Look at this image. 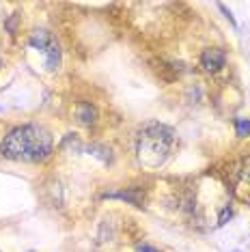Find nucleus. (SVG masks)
Here are the masks:
<instances>
[{"instance_id":"423d86ee","label":"nucleus","mask_w":250,"mask_h":252,"mask_svg":"<svg viewBox=\"0 0 250 252\" xmlns=\"http://www.w3.org/2000/svg\"><path fill=\"white\" fill-rule=\"evenodd\" d=\"M56 41V39L52 37V32H48V31H35L31 35V39H28V45H31V48H35L37 52H41V54H45V50L50 48V45H52Z\"/></svg>"},{"instance_id":"f257e3e1","label":"nucleus","mask_w":250,"mask_h":252,"mask_svg":"<svg viewBox=\"0 0 250 252\" xmlns=\"http://www.w3.org/2000/svg\"><path fill=\"white\" fill-rule=\"evenodd\" d=\"M52 156V136L41 125L13 127L0 142V158L13 162H45Z\"/></svg>"},{"instance_id":"f8f14e48","label":"nucleus","mask_w":250,"mask_h":252,"mask_svg":"<svg viewBox=\"0 0 250 252\" xmlns=\"http://www.w3.org/2000/svg\"><path fill=\"white\" fill-rule=\"evenodd\" d=\"M218 9H220V11H222V13H224V18H226V20H229V22H231V24H233V26H237V22H235V18H233V13H231V11H229V9H226V7H224V4H218Z\"/></svg>"},{"instance_id":"9b49d317","label":"nucleus","mask_w":250,"mask_h":252,"mask_svg":"<svg viewBox=\"0 0 250 252\" xmlns=\"http://www.w3.org/2000/svg\"><path fill=\"white\" fill-rule=\"evenodd\" d=\"M231 216H233V207L231 205H224L222 211H220V216H218V224L220 226L226 224V220H231Z\"/></svg>"},{"instance_id":"7ed1b4c3","label":"nucleus","mask_w":250,"mask_h":252,"mask_svg":"<svg viewBox=\"0 0 250 252\" xmlns=\"http://www.w3.org/2000/svg\"><path fill=\"white\" fill-rule=\"evenodd\" d=\"M226 65V52L222 48H205L201 52V67L207 73H218Z\"/></svg>"},{"instance_id":"9d476101","label":"nucleus","mask_w":250,"mask_h":252,"mask_svg":"<svg viewBox=\"0 0 250 252\" xmlns=\"http://www.w3.org/2000/svg\"><path fill=\"white\" fill-rule=\"evenodd\" d=\"M240 177L244 181H248L250 183V156H242L240 158Z\"/></svg>"},{"instance_id":"39448f33","label":"nucleus","mask_w":250,"mask_h":252,"mask_svg":"<svg viewBox=\"0 0 250 252\" xmlns=\"http://www.w3.org/2000/svg\"><path fill=\"white\" fill-rule=\"evenodd\" d=\"M73 112H76V121L84 125V127H91L97 121V110H95V106L91 101H78Z\"/></svg>"},{"instance_id":"ddd939ff","label":"nucleus","mask_w":250,"mask_h":252,"mask_svg":"<svg viewBox=\"0 0 250 252\" xmlns=\"http://www.w3.org/2000/svg\"><path fill=\"white\" fill-rule=\"evenodd\" d=\"M136 252H160V250L153 248V246H149V244H138L136 246Z\"/></svg>"},{"instance_id":"f03ea898","label":"nucleus","mask_w":250,"mask_h":252,"mask_svg":"<svg viewBox=\"0 0 250 252\" xmlns=\"http://www.w3.org/2000/svg\"><path fill=\"white\" fill-rule=\"evenodd\" d=\"M175 142V131L166 127V125L151 123L140 131L138 136V158L140 162L149 168L164 164V159L168 158L170 147Z\"/></svg>"},{"instance_id":"20e7f679","label":"nucleus","mask_w":250,"mask_h":252,"mask_svg":"<svg viewBox=\"0 0 250 252\" xmlns=\"http://www.w3.org/2000/svg\"><path fill=\"white\" fill-rule=\"evenodd\" d=\"M101 198H119L134 207H145V190L143 188H125V190H110L104 192Z\"/></svg>"},{"instance_id":"6e6552de","label":"nucleus","mask_w":250,"mask_h":252,"mask_svg":"<svg viewBox=\"0 0 250 252\" xmlns=\"http://www.w3.org/2000/svg\"><path fill=\"white\" fill-rule=\"evenodd\" d=\"M20 24H22V15L20 13H11L9 18L4 20V31H7L9 35H18Z\"/></svg>"},{"instance_id":"1a4fd4ad","label":"nucleus","mask_w":250,"mask_h":252,"mask_svg":"<svg viewBox=\"0 0 250 252\" xmlns=\"http://www.w3.org/2000/svg\"><path fill=\"white\" fill-rule=\"evenodd\" d=\"M235 134H237V138H248L250 136V119H246V117L235 119Z\"/></svg>"},{"instance_id":"4468645a","label":"nucleus","mask_w":250,"mask_h":252,"mask_svg":"<svg viewBox=\"0 0 250 252\" xmlns=\"http://www.w3.org/2000/svg\"><path fill=\"white\" fill-rule=\"evenodd\" d=\"M31 252H35V250H31Z\"/></svg>"},{"instance_id":"0eeeda50","label":"nucleus","mask_w":250,"mask_h":252,"mask_svg":"<svg viewBox=\"0 0 250 252\" xmlns=\"http://www.w3.org/2000/svg\"><path fill=\"white\" fill-rule=\"evenodd\" d=\"M43 59H45V69L48 71H59V67H61V48H59V43H52L48 50H45V54H43Z\"/></svg>"}]
</instances>
